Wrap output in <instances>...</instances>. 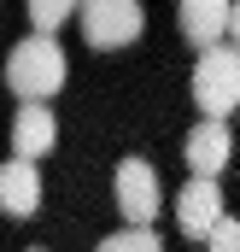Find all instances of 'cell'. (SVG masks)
Wrapping results in <instances>:
<instances>
[{"instance_id": "obj_1", "label": "cell", "mask_w": 240, "mask_h": 252, "mask_svg": "<svg viewBox=\"0 0 240 252\" xmlns=\"http://www.w3.org/2000/svg\"><path fill=\"white\" fill-rule=\"evenodd\" d=\"M64 76H70V59H64V47L53 35H24L12 53H6V88L18 94V100H53L64 88Z\"/></svg>"}, {"instance_id": "obj_2", "label": "cell", "mask_w": 240, "mask_h": 252, "mask_svg": "<svg viewBox=\"0 0 240 252\" xmlns=\"http://www.w3.org/2000/svg\"><path fill=\"white\" fill-rule=\"evenodd\" d=\"M193 106L205 118H229L240 112V53L235 47H199V64H193Z\"/></svg>"}, {"instance_id": "obj_3", "label": "cell", "mask_w": 240, "mask_h": 252, "mask_svg": "<svg viewBox=\"0 0 240 252\" xmlns=\"http://www.w3.org/2000/svg\"><path fill=\"white\" fill-rule=\"evenodd\" d=\"M76 24H82L88 47L112 53V47H129V41L141 35L147 12H141V0H82V6H76Z\"/></svg>"}, {"instance_id": "obj_4", "label": "cell", "mask_w": 240, "mask_h": 252, "mask_svg": "<svg viewBox=\"0 0 240 252\" xmlns=\"http://www.w3.org/2000/svg\"><path fill=\"white\" fill-rule=\"evenodd\" d=\"M118 211L129 217V229H152V217L164 211V188H158V170L147 158H123L118 164Z\"/></svg>"}, {"instance_id": "obj_5", "label": "cell", "mask_w": 240, "mask_h": 252, "mask_svg": "<svg viewBox=\"0 0 240 252\" xmlns=\"http://www.w3.org/2000/svg\"><path fill=\"white\" fill-rule=\"evenodd\" d=\"M229 211H223V188H217V176H187V188L176 193V223L187 241H205L217 223H223Z\"/></svg>"}, {"instance_id": "obj_6", "label": "cell", "mask_w": 240, "mask_h": 252, "mask_svg": "<svg viewBox=\"0 0 240 252\" xmlns=\"http://www.w3.org/2000/svg\"><path fill=\"white\" fill-rule=\"evenodd\" d=\"M229 153H235V141H229V118H205V124L187 129V141H181L187 176H223V170H229Z\"/></svg>"}, {"instance_id": "obj_7", "label": "cell", "mask_w": 240, "mask_h": 252, "mask_svg": "<svg viewBox=\"0 0 240 252\" xmlns=\"http://www.w3.org/2000/svg\"><path fill=\"white\" fill-rule=\"evenodd\" d=\"M35 205H41V164L12 153L0 164V211L6 217H35Z\"/></svg>"}, {"instance_id": "obj_8", "label": "cell", "mask_w": 240, "mask_h": 252, "mask_svg": "<svg viewBox=\"0 0 240 252\" xmlns=\"http://www.w3.org/2000/svg\"><path fill=\"white\" fill-rule=\"evenodd\" d=\"M53 141H59V124H53L47 100H24L18 118H12V153L18 158H47Z\"/></svg>"}, {"instance_id": "obj_9", "label": "cell", "mask_w": 240, "mask_h": 252, "mask_svg": "<svg viewBox=\"0 0 240 252\" xmlns=\"http://www.w3.org/2000/svg\"><path fill=\"white\" fill-rule=\"evenodd\" d=\"M229 12L235 0H176V24L193 47H217L229 35Z\"/></svg>"}, {"instance_id": "obj_10", "label": "cell", "mask_w": 240, "mask_h": 252, "mask_svg": "<svg viewBox=\"0 0 240 252\" xmlns=\"http://www.w3.org/2000/svg\"><path fill=\"white\" fill-rule=\"evenodd\" d=\"M76 6H82V0H30V24H35L41 35H59V24L76 18Z\"/></svg>"}, {"instance_id": "obj_11", "label": "cell", "mask_w": 240, "mask_h": 252, "mask_svg": "<svg viewBox=\"0 0 240 252\" xmlns=\"http://www.w3.org/2000/svg\"><path fill=\"white\" fill-rule=\"evenodd\" d=\"M94 252H164V241L152 229H118V235H106Z\"/></svg>"}, {"instance_id": "obj_12", "label": "cell", "mask_w": 240, "mask_h": 252, "mask_svg": "<svg viewBox=\"0 0 240 252\" xmlns=\"http://www.w3.org/2000/svg\"><path fill=\"white\" fill-rule=\"evenodd\" d=\"M205 247H211V252H240V223H235V217H223V223L205 235Z\"/></svg>"}, {"instance_id": "obj_13", "label": "cell", "mask_w": 240, "mask_h": 252, "mask_svg": "<svg viewBox=\"0 0 240 252\" xmlns=\"http://www.w3.org/2000/svg\"><path fill=\"white\" fill-rule=\"evenodd\" d=\"M229 47L240 53V0H235V12H229Z\"/></svg>"}]
</instances>
